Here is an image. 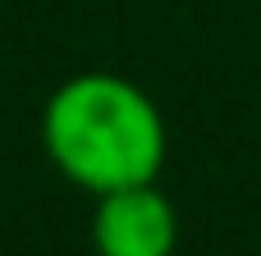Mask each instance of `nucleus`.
<instances>
[{
	"mask_svg": "<svg viewBox=\"0 0 261 256\" xmlns=\"http://www.w3.org/2000/svg\"><path fill=\"white\" fill-rule=\"evenodd\" d=\"M92 243L96 256H174L179 215L156 183L119 188L96 197Z\"/></svg>",
	"mask_w": 261,
	"mask_h": 256,
	"instance_id": "2",
	"label": "nucleus"
},
{
	"mask_svg": "<svg viewBox=\"0 0 261 256\" xmlns=\"http://www.w3.org/2000/svg\"><path fill=\"white\" fill-rule=\"evenodd\" d=\"M41 142L55 169L106 197L156 183L165 165V124L156 101L119 73H78L41 110Z\"/></svg>",
	"mask_w": 261,
	"mask_h": 256,
	"instance_id": "1",
	"label": "nucleus"
}]
</instances>
